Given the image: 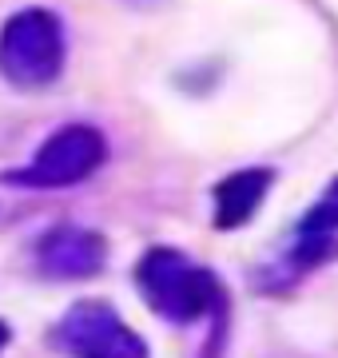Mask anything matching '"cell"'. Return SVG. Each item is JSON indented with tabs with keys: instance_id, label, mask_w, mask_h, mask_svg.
I'll return each instance as SVG.
<instances>
[{
	"instance_id": "obj_1",
	"label": "cell",
	"mask_w": 338,
	"mask_h": 358,
	"mask_svg": "<svg viewBox=\"0 0 338 358\" xmlns=\"http://www.w3.org/2000/svg\"><path fill=\"white\" fill-rule=\"evenodd\" d=\"M135 282L143 303L168 322H199L223 310L219 279L175 247H152L135 263Z\"/></svg>"
},
{
	"instance_id": "obj_2",
	"label": "cell",
	"mask_w": 338,
	"mask_h": 358,
	"mask_svg": "<svg viewBox=\"0 0 338 358\" xmlns=\"http://www.w3.org/2000/svg\"><path fill=\"white\" fill-rule=\"evenodd\" d=\"M64 68V28L48 8H24L0 32V76L16 88H48Z\"/></svg>"
},
{
	"instance_id": "obj_3",
	"label": "cell",
	"mask_w": 338,
	"mask_h": 358,
	"mask_svg": "<svg viewBox=\"0 0 338 358\" xmlns=\"http://www.w3.org/2000/svg\"><path fill=\"white\" fill-rule=\"evenodd\" d=\"M108 159V140L100 128L91 124H68L56 136L40 143V152L32 155V164L8 176V183L20 187H72L96 176Z\"/></svg>"
},
{
	"instance_id": "obj_4",
	"label": "cell",
	"mask_w": 338,
	"mask_h": 358,
	"mask_svg": "<svg viewBox=\"0 0 338 358\" xmlns=\"http://www.w3.org/2000/svg\"><path fill=\"white\" fill-rule=\"evenodd\" d=\"M52 338L72 358H147V343L108 303H76Z\"/></svg>"
},
{
	"instance_id": "obj_5",
	"label": "cell",
	"mask_w": 338,
	"mask_h": 358,
	"mask_svg": "<svg viewBox=\"0 0 338 358\" xmlns=\"http://www.w3.org/2000/svg\"><path fill=\"white\" fill-rule=\"evenodd\" d=\"M338 255V179L318 195V203L295 223L291 243L271 263V287L274 282H295L302 275H311L314 267H323L326 259Z\"/></svg>"
},
{
	"instance_id": "obj_6",
	"label": "cell",
	"mask_w": 338,
	"mask_h": 358,
	"mask_svg": "<svg viewBox=\"0 0 338 358\" xmlns=\"http://www.w3.org/2000/svg\"><path fill=\"white\" fill-rule=\"evenodd\" d=\"M108 259V243L100 231H88V227H52L48 235H40L36 243V263L44 275L52 279H91L100 275Z\"/></svg>"
},
{
	"instance_id": "obj_7",
	"label": "cell",
	"mask_w": 338,
	"mask_h": 358,
	"mask_svg": "<svg viewBox=\"0 0 338 358\" xmlns=\"http://www.w3.org/2000/svg\"><path fill=\"white\" fill-rule=\"evenodd\" d=\"M271 183H274L271 167H243V171L227 176L219 187H215V223H219L223 231L243 227V223L259 211L263 199H267V187H271Z\"/></svg>"
},
{
	"instance_id": "obj_8",
	"label": "cell",
	"mask_w": 338,
	"mask_h": 358,
	"mask_svg": "<svg viewBox=\"0 0 338 358\" xmlns=\"http://www.w3.org/2000/svg\"><path fill=\"white\" fill-rule=\"evenodd\" d=\"M4 346H8V327L0 322V350H4Z\"/></svg>"
}]
</instances>
